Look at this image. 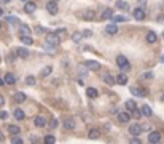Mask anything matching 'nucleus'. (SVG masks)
<instances>
[{"label": "nucleus", "instance_id": "27", "mask_svg": "<svg viewBox=\"0 0 164 144\" xmlns=\"http://www.w3.org/2000/svg\"><path fill=\"white\" fill-rule=\"evenodd\" d=\"M14 101H16V103H24V101H26V95H24L22 91H18V93L14 95Z\"/></svg>", "mask_w": 164, "mask_h": 144}, {"label": "nucleus", "instance_id": "6", "mask_svg": "<svg viewBox=\"0 0 164 144\" xmlns=\"http://www.w3.org/2000/svg\"><path fill=\"white\" fill-rule=\"evenodd\" d=\"M84 67L91 69V70H99L100 69V64L97 63V61H94V59H88L86 63H84Z\"/></svg>", "mask_w": 164, "mask_h": 144}, {"label": "nucleus", "instance_id": "15", "mask_svg": "<svg viewBox=\"0 0 164 144\" xmlns=\"http://www.w3.org/2000/svg\"><path fill=\"white\" fill-rule=\"evenodd\" d=\"M140 112H142V115H145V117H151L153 110H151V107L148 106V104H144V106L140 107Z\"/></svg>", "mask_w": 164, "mask_h": 144}, {"label": "nucleus", "instance_id": "9", "mask_svg": "<svg viewBox=\"0 0 164 144\" xmlns=\"http://www.w3.org/2000/svg\"><path fill=\"white\" fill-rule=\"evenodd\" d=\"M33 125L38 126V128H43V126L46 125V119L42 117V115H37V117L33 119Z\"/></svg>", "mask_w": 164, "mask_h": 144}, {"label": "nucleus", "instance_id": "21", "mask_svg": "<svg viewBox=\"0 0 164 144\" xmlns=\"http://www.w3.org/2000/svg\"><path fill=\"white\" fill-rule=\"evenodd\" d=\"M126 109H128L131 114H134L135 110H137V104H135L132 99H129V101H126Z\"/></svg>", "mask_w": 164, "mask_h": 144}, {"label": "nucleus", "instance_id": "28", "mask_svg": "<svg viewBox=\"0 0 164 144\" xmlns=\"http://www.w3.org/2000/svg\"><path fill=\"white\" fill-rule=\"evenodd\" d=\"M43 142H45V144H56V136L46 135V136L43 138Z\"/></svg>", "mask_w": 164, "mask_h": 144}, {"label": "nucleus", "instance_id": "44", "mask_svg": "<svg viewBox=\"0 0 164 144\" xmlns=\"http://www.w3.org/2000/svg\"><path fill=\"white\" fill-rule=\"evenodd\" d=\"M91 35H93L91 31H84V32H83V37H91Z\"/></svg>", "mask_w": 164, "mask_h": 144}, {"label": "nucleus", "instance_id": "52", "mask_svg": "<svg viewBox=\"0 0 164 144\" xmlns=\"http://www.w3.org/2000/svg\"><path fill=\"white\" fill-rule=\"evenodd\" d=\"M3 15V8H0V16H2Z\"/></svg>", "mask_w": 164, "mask_h": 144}, {"label": "nucleus", "instance_id": "57", "mask_svg": "<svg viewBox=\"0 0 164 144\" xmlns=\"http://www.w3.org/2000/svg\"><path fill=\"white\" fill-rule=\"evenodd\" d=\"M51 2H56V0H51Z\"/></svg>", "mask_w": 164, "mask_h": 144}, {"label": "nucleus", "instance_id": "25", "mask_svg": "<svg viewBox=\"0 0 164 144\" xmlns=\"http://www.w3.org/2000/svg\"><path fill=\"white\" fill-rule=\"evenodd\" d=\"M64 128L65 130H73V128H75V122H73L72 119H67L64 122Z\"/></svg>", "mask_w": 164, "mask_h": 144}, {"label": "nucleus", "instance_id": "37", "mask_svg": "<svg viewBox=\"0 0 164 144\" xmlns=\"http://www.w3.org/2000/svg\"><path fill=\"white\" fill-rule=\"evenodd\" d=\"M72 38H73V42H80L83 38V32H75V34L72 35Z\"/></svg>", "mask_w": 164, "mask_h": 144}, {"label": "nucleus", "instance_id": "58", "mask_svg": "<svg viewBox=\"0 0 164 144\" xmlns=\"http://www.w3.org/2000/svg\"><path fill=\"white\" fill-rule=\"evenodd\" d=\"M162 34H164V32H162Z\"/></svg>", "mask_w": 164, "mask_h": 144}, {"label": "nucleus", "instance_id": "54", "mask_svg": "<svg viewBox=\"0 0 164 144\" xmlns=\"http://www.w3.org/2000/svg\"><path fill=\"white\" fill-rule=\"evenodd\" d=\"M161 61H162V63H164V54H162V58H161Z\"/></svg>", "mask_w": 164, "mask_h": 144}, {"label": "nucleus", "instance_id": "18", "mask_svg": "<svg viewBox=\"0 0 164 144\" xmlns=\"http://www.w3.org/2000/svg\"><path fill=\"white\" fill-rule=\"evenodd\" d=\"M3 82H5V85H14V82H16V79H14V75L11 74V72H8V74L5 75V79H3Z\"/></svg>", "mask_w": 164, "mask_h": 144}, {"label": "nucleus", "instance_id": "38", "mask_svg": "<svg viewBox=\"0 0 164 144\" xmlns=\"http://www.w3.org/2000/svg\"><path fill=\"white\" fill-rule=\"evenodd\" d=\"M45 50H46V51H49L51 54H54V53H56V47L49 45V43H45Z\"/></svg>", "mask_w": 164, "mask_h": 144}, {"label": "nucleus", "instance_id": "35", "mask_svg": "<svg viewBox=\"0 0 164 144\" xmlns=\"http://www.w3.org/2000/svg\"><path fill=\"white\" fill-rule=\"evenodd\" d=\"M35 34H38V35H45V34H48V31L45 29V27H42V26H37V27H35Z\"/></svg>", "mask_w": 164, "mask_h": 144}, {"label": "nucleus", "instance_id": "53", "mask_svg": "<svg viewBox=\"0 0 164 144\" xmlns=\"http://www.w3.org/2000/svg\"><path fill=\"white\" fill-rule=\"evenodd\" d=\"M21 2H26V3H27V2H29V0H21Z\"/></svg>", "mask_w": 164, "mask_h": 144}, {"label": "nucleus", "instance_id": "4", "mask_svg": "<svg viewBox=\"0 0 164 144\" xmlns=\"http://www.w3.org/2000/svg\"><path fill=\"white\" fill-rule=\"evenodd\" d=\"M161 141V133L159 131H151L148 135V142L150 144H158Z\"/></svg>", "mask_w": 164, "mask_h": 144}, {"label": "nucleus", "instance_id": "14", "mask_svg": "<svg viewBox=\"0 0 164 144\" xmlns=\"http://www.w3.org/2000/svg\"><path fill=\"white\" fill-rule=\"evenodd\" d=\"M112 18H113V10H112V8H105V10H104V13L100 15V19H104V21L112 19Z\"/></svg>", "mask_w": 164, "mask_h": 144}, {"label": "nucleus", "instance_id": "39", "mask_svg": "<svg viewBox=\"0 0 164 144\" xmlns=\"http://www.w3.org/2000/svg\"><path fill=\"white\" fill-rule=\"evenodd\" d=\"M11 144H24V141H22V138H19V136H13L11 138Z\"/></svg>", "mask_w": 164, "mask_h": 144}, {"label": "nucleus", "instance_id": "51", "mask_svg": "<svg viewBox=\"0 0 164 144\" xmlns=\"http://www.w3.org/2000/svg\"><path fill=\"white\" fill-rule=\"evenodd\" d=\"M5 85V82H3V79H0V87H3Z\"/></svg>", "mask_w": 164, "mask_h": 144}, {"label": "nucleus", "instance_id": "42", "mask_svg": "<svg viewBox=\"0 0 164 144\" xmlns=\"http://www.w3.org/2000/svg\"><path fill=\"white\" fill-rule=\"evenodd\" d=\"M131 144H142V141H140L139 138H132V139H131Z\"/></svg>", "mask_w": 164, "mask_h": 144}, {"label": "nucleus", "instance_id": "48", "mask_svg": "<svg viewBox=\"0 0 164 144\" xmlns=\"http://www.w3.org/2000/svg\"><path fill=\"white\" fill-rule=\"evenodd\" d=\"M3 104H5V98H3V96H0V107H2Z\"/></svg>", "mask_w": 164, "mask_h": 144}, {"label": "nucleus", "instance_id": "20", "mask_svg": "<svg viewBox=\"0 0 164 144\" xmlns=\"http://www.w3.org/2000/svg\"><path fill=\"white\" fill-rule=\"evenodd\" d=\"M86 96L91 98V99H94V98L99 96V91L96 90V88H91V87H89V88H86Z\"/></svg>", "mask_w": 164, "mask_h": 144}, {"label": "nucleus", "instance_id": "3", "mask_svg": "<svg viewBox=\"0 0 164 144\" xmlns=\"http://www.w3.org/2000/svg\"><path fill=\"white\" fill-rule=\"evenodd\" d=\"M46 43H49V45H53V47H58L59 43H61V38L56 35V34H49V32H48V35H46Z\"/></svg>", "mask_w": 164, "mask_h": 144}, {"label": "nucleus", "instance_id": "23", "mask_svg": "<svg viewBox=\"0 0 164 144\" xmlns=\"http://www.w3.org/2000/svg\"><path fill=\"white\" fill-rule=\"evenodd\" d=\"M13 115H14L16 120H24L26 119V114H24V110H22V109H14Z\"/></svg>", "mask_w": 164, "mask_h": 144}, {"label": "nucleus", "instance_id": "36", "mask_svg": "<svg viewBox=\"0 0 164 144\" xmlns=\"http://www.w3.org/2000/svg\"><path fill=\"white\" fill-rule=\"evenodd\" d=\"M21 42L24 43V45H32V43H33L32 37H22V35H21Z\"/></svg>", "mask_w": 164, "mask_h": 144}, {"label": "nucleus", "instance_id": "17", "mask_svg": "<svg viewBox=\"0 0 164 144\" xmlns=\"http://www.w3.org/2000/svg\"><path fill=\"white\" fill-rule=\"evenodd\" d=\"M115 7L123 10V11H128V10H129V5H128V2H124V0H116Z\"/></svg>", "mask_w": 164, "mask_h": 144}, {"label": "nucleus", "instance_id": "34", "mask_svg": "<svg viewBox=\"0 0 164 144\" xmlns=\"http://www.w3.org/2000/svg\"><path fill=\"white\" fill-rule=\"evenodd\" d=\"M91 139H97L99 138V130H96V128H93V130H89V135H88Z\"/></svg>", "mask_w": 164, "mask_h": 144}, {"label": "nucleus", "instance_id": "26", "mask_svg": "<svg viewBox=\"0 0 164 144\" xmlns=\"http://www.w3.org/2000/svg\"><path fill=\"white\" fill-rule=\"evenodd\" d=\"M112 19H113V24H116V23H124V21H128L126 16H123V15H116V16L113 15Z\"/></svg>", "mask_w": 164, "mask_h": 144}, {"label": "nucleus", "instance_id": "33", "mask_svg": "<svg viewBox=\"0 0 164 144\" xmlns=\"http://www.w3.org/2000/svg\"><path fill=\"white\" fill-rule=\"evenodd\" d=\"M7 21H8V24H11V26L19 24V19L16 18V16H8V18H7Z\"/></svg>", "mask_w": 164, "mask_h": 144}, {"label": "nucleus", "instance_id": "55", "mask_svg": "<svg viewBox=\"0 0 164 144\" xmlns=\"http://www.w3.org/2000/svg\"><path fill=\"white\" fill-rule=\"evenodd\" d=\"M161 99H162V103H164V95H162V98H161Z\"/></svg>", "mask_w": 164, "mask_h": 144}, {"label": "nucleus", "instance_id": "31", "mask_svg": "<svg viewBox=\"0 0 164 144\" xmlns=\"http://www.w3.org/2000/svg\"><path fill=\"white\" fill-rule=\"evenodd\" d=\"M104 82L107 85H113V83H115V79H113L110 74H104Z\"/></svg>", "mask_w": 164, "mask_h": 144}, {"label": "nucleus", "instance_id": "43", "mask_svg": "<svg viewBox=\"0 0 164 144\" xmlns=\"http://www.w3.org/2000/svg\"><path fill=\"white\" fill-rule=\"evenodd\" d=\"M144 79H153V72H147V74H144Z\"/></svg>", "mask_w": 164, "mask_h": 144}, {"label": "nucleus", "instance_id": "41", "mask_svg": "<svg viewBox=\"0 0 164 144\" xmlns=\"http://www.w3.org/2000/svg\"><path fill=\"white\" fill-rule=\"evenodd\" d=\"M7 117H8V112H7V110H2V112H0V119L5 120Z\"/></svg>", "mask_w": 164, "mask_h": 144}, {"label": "nucleus", "instance_id": "16", "mask_svg": "<svg viewBox=\"0 0 164 144\" xmlns=\"http://www.w3.org/2000/svg\"><path fill=\"white\" fill-rule=\"evenodd\" d=\"M105 32L109 35H115V34H118V26L116 24H109L105 27Z\"/></svg>", "mask_w": 164, "mask_h": 144}, {"label": "nucleus", "instance_id": "40", "mask_svg": "<svg viewBox=\"0 0 164 144\" xmlns=\"http://www.w3.org/2000/svg\"><path fill=\"white\" fill-rule=\"evenodd\" d=\"M49 126H51V128H58V120L51 119V122H49Z\"/></svg>", "mask_w": 164, "mask_h": 144}, {"label": "nucleus", "instance_id": "29", "mask_svg": "<svg viewBox=\"0 0 164 144\" xmlns=\"http://www.w3.org/2000/svg\"><path fill=\"white\" fill-rule=\"evenodd\" d=\"M51 72H53V67H51V66H45V67L42 69V72H40V75H42V77H48Z\"/></svg>", "mask_w": 164, "mask_h": 144}, {"label": "nucleus", "instance_id": "45", "mask_svg": "<svg viewBox=\"0 0 164 144\" xmlns=\"http://www.w3.org/2000/svg\"><path fill=\"white\" fill-rule=\"evenodd\" d=\"M30 141H32L33 144H37V142H38V138H37V136H33V135H32V136H30Z\"/></svg>", "mask_w": 164, "mask_h": 144}, {"label": "nucleus", "instance_id": "50", "mask_svg": "<svg viewBox=\"0 0 164 144\" xmlns=\"http://www.w3.org/2000/svg\"><path fill=\"white\" fill-rule=\"evenodd\" d=\"M0 3H3V5L5 3H10V0H0Z\"/></svg>", "mask_w": 164, "mask_h": 144}, {"label": "nucleus", "instance_id": "46", "mask_svg": "<svg viewBox=\"0 0 164 144\" xmlns=\"http://www.w3.org/2000/svg\"><path fill=\"white\" fill-rule=\"evenodd\" d=\"M158 23H164V15H159V16H158Z\"/></svg>", "mask_w": 164, "mask_h": 144}, {"label": "nucleus", "instance_id": "10", "mask_svg": "<svg viewBox=\"0 0 164 144\" xmlns=\"http://www.w3.org/2000/svg\"><path fill=\"white\" fill-rule=\"evenodd\" d=\"M118 120H120V123H129V120H131V114L129 112H120L118 114Z\"/></svg>", "mask_w": 164, "mask_h": 144}, {"label": "nucleus", "instance_id": "49", "mask_svg": "<svg viewBox=\"0 0 164 144\" xmlns=\"http://www.w3.org/2000/svg\"><path fill=\"white\" fill-rule=\"evenodd\" d=\"M2 141H5V136H3V133L0 131V142H2Z\"/></svg>", "mask_w": 164, "mask_h": 144}, {"label": "nucleus", "instance_id": "32", "mask_svg": "<svg viewBox=\"0 0 164 144\" xmlns=\"http://www.w3.org/2000/svg\"><path fill=\"white\" fill-rule=\"evenodd\" d=\"M94 16H96V13L93 11V10H88V11L84 13V19H86V21H93Z\"/></svg>", "mask_w": 164, "mask_h": 144}, {"label": "nucleus", "instance_id": "12", "mask_svg": "<svg viewBox=\"0 0 164 144\" xmlns=\"http://www.w3.org/2000/svg\"><path fill=\"white\" fill-rule=\"evenodd\" d=\"M115 83H118V85H126L128 83V75L124 74V72H121V74L115 79Z\"/></svg>", "mask_w": 164, "mask_h": 144}, {"label": "nucleus", "instance_id": "2", "mask_svg": "<svg viewBox=\"0 0 164 144\" xmlns=\"http://www.w3.org/2000/svg\"><path fill=\"white\" fill-rule=\"evenodd\" d=\"M129 91H131V95L135 96V98H145L147 96V90H144V88H139V87H132Z\"/></svg>", "mask_w": 164, "mask_h": 144}, {"label": "nucleus", "instance_id": "5", "mask_svg": "<svg viewBox=\"0 0 164 144\" xmlns=\"http://www.w3.org/2000/svg\"><path fill=\"white\" fill-rule=\"evenodd\" d=\"M46 10H48V13L49 15H58V11H59V7H58V2H49L46 3Z\"/></svg>", "mask_w": 164, "mask_h": 144}, {"label": "nucleus", "instance_id": "11", "mask_svg": "<svg viewBox=\"0 0 164 144\" xmlns=\"http://www.w3.org/2000/svg\"><path fill=\"white\" fill-rule=\"evenodd\" d=\"M16 54H18L19 58L26 59V58H29V50H27L26 47H21V48H18V50H16Z\"/></svg>", "mask_w": 164, "mask_h": 144}, {"label": "nucleus", "instance_id": "19", "mask_svg": "<svg viewBox=\"0 0 164 144\" xmlns=\"http://www.w3.org/2000/svg\"><path fill=\"white\" fill-rule=\"evenodd\" d=\"M8 133L10 135H13V136H18L21 133V128L18 125H8Z\"/></svg>", "mask_w": 164, "mask_h": 144}, {"label": "nucleus", "instance_id": "8", "mask_svg": "<svg viewBox=\"0 0 164 144\" xmlns=\"http://www.w3.org/2000/svg\"><path fill=\"white\" fill-rule=\"evenodd\" d=\"M132 16H134V19H137V21H144V19H145V10L137 7V8L134 10Z\"/></svg>", "mask_w": 164, "mask_h": 144}, {"label": "nucleus", "instance_id": "13", "mask_svg": "<svg viewBox=\"0 0 164 144\" xmlns=\"http://www.w3.org/2000/svg\"><path fill=\"white\" fill-rule=\"evenodd\" d=\"M19 31H21L22 37H30V34H32L30 27L27 26V24H21V26H19Z\"/></svg>", "mask_w": 164, "mask_h": 144}, {"label": "nucleus", "instance_id": "56", "mask_svg": "<svg viewBox=\"0 0 164 144\" xmlns=\"http://www.w3.org/2000/svg\"><path fill=\"white\" fill-rule=\"evenodd\" d=\"M0 29H2V23H0Z\"/></svg>", "mask_w": 164, "mask_h": 144}, {"label": "nucleus", "instance_id": "47", "mask_svg": "<svg viewBox=\"0 0 164 144\" xmlns=\"http://www.w3.org/2000/svg\"><path fill=\"white\" fill-rule=\"evenodd\" d=\"M78 70H80L81 74H86V72H84V66H78Z\"/></svg>", "mask_w": 164, "mask_h": 144}, {"label": "nucleus", "instance_id": "30", "mask_svg": "<svg viewBox=\"0 0 164 144\" xmlns=\"http://www.w3.org/2000/svg\"><path fill=\"white\" fill-rule=\"evenodd\" d=\"M35 83H37V79H35V77H33V75H27V77H26V85H29V87H33Z\"/></svg>", "mask_w": 164, "mask_h": 144}, {"label": "nucleus", "instance_id": "7", "mask_svg": "<svg viewBox=\"0 0 164 144\" xmlns=\"http://www.w3.org/2000/svg\"><path fill=\"white\" fill-rule=\"evenodd\" d=\"M129 133H131L134 138H137L140 133H142V126H140L139 123H132L131 126H129Z\"/></svg>", "mask_w": 164, "mask_h": 144}, {"label": "nucleus", "instance_id": "1", "mask_svg": "<svg viewBox=\"0 0 164 144\" xmlns=\"http://www.w3.org/2000/svg\"><path fill=\"white\" fill-rule=\"evenodd\" d=\"M116 64H118V67H120L121 70H129V61H128V58L126 56H123V54H120V56L116 58Z\"/></svg>", "mask_w": 164, "mask_h": 144}, {"label": "nucleus", "instance_id": "24", "mask_svg": "<svg viewBox=\"0 0 164 144\" xmlns=\"http://www.w3.org/2000/svg\"><path fill=\"white\" fill-rule=\"evenodd\" d=\"M156 40H158V35H156V32L150 31L148 34H147V42H148V43H155Z\"/></svg>", "mask_w": 164, "mask_h": 144}, {"label": "nucleus", "instance_id": "22", "mask_svg": "<svg viewBox=\"0 0 164 144\" xmlns=\"http://www.w3.org/2000/svg\"><path fill=\"white\" fill-rule=\"evenodd\" d=\"M35 8H37V5L33 3V2H27L24 5V11L26 13H33V11H35Z\"/></svg>", "mask_w": 164, "mask_h": 144}]
</instances>
